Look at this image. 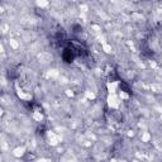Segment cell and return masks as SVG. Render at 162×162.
Masks as SVG:
<instances>
[{
    "mask_svg": "<svg viewBox=\"0 0 162 162\" xmlns=\"http://www.w3.org/2000/svg\"><path fill=\"white\" fill-rule=\"evenodd\" d=\"M36 4L40 9H45V8L49 6V2H48V0H36Z\"/></svg>",
    "mask_w": 162,
    "mask_h": 162,
    "instance_id": "cell-7",
    "label": "cell"
},
{
    "mask_svg": "<svg viewBox=\"0 0 162 162\" xmlns=\"http://www.w3.org/2000/svg\"><path fill=\"white\" fill-rule=\"evenodd\" d=\"M11 153H13V156L17 157V158H22V157H24L25 153H27V148H25L24 146H19V147L14 148Z\"/></svg>",
    "mask_w": 162,
    "mask_h": 162,
    "instance_id": "cell-4",
    "label": "cell"
},
{
    "mask_svg": "<svg viewBox=\"0 0 162 162\" xmlns=\"http://www.w3.org/2000/svg\"><path fill=\"white\" fill-rule=\"evenodd\" d=\"M17 95H18V98H19L20 100H23V101H29V100L32 99L31 92L24 91V90H18V91H17Z\"/></svg>",
    "mask_w": 162,
    "mask_h": 162,
    "instance_id": "cell-5",
    "label": "cell"
},
{
    "mask_svg": "<svg viewBox=\"0 0 162 162\" xmlns=\"http://www.w3.org/2000/svg\"><path fill=\"white\" fill-rule=\"evenodd\" d=\"M80 9H83V11L86 13V11H87V5H84V4H83V5L80 6Z\"/></svg>",
    "mask_w": 162,
    "mask_h": 162,
    "instance_id": "cell-14",
    "label": "cell"
},
{
    "mask_svg": "<svg viewBox=\"0 0 162 162\" xmlns=\"http://www.w3.org/2000/svg\"><path fill=\"white\" fill-rule=\"evenodd\" d=\"M46 137H47V141L49 142L51 146H57L60 142H61V137L58 136V134H56L55 132H47L46 134Z\"/></svg>",
    "mask_w": 162,
    "mask_h": 162,
    "instance_id": "cell-3",
    "label": "cell"
},
{
    "mask_svg": "<svg viewBox=\"0 0 162 162\" xmlns=\"http://www.w3.org/2000/svg\"><path fill=\"white\" fill-rule=\"evenodd\" d=\"M9 45H10L11 48H14V49H17V48L19 47V42H18L17 39H10V40H9Z\"/></svg>",
    "mask_w": 162,
    "mask_h": 162,
    "instance_id": "cell-12",
    "label": "cell"
},
{
    "mask_svg": "<svg viewBox=\"0 0 162 162\" xmlns=\"http://www.w3.org/2000/svg\"><path fill=\"white\" fill-rule=\"evenodd\" d=\"M32 118H33L34 122H37V123H40V122L43 120L45 115H43L42 110H34V112L32 113Z\"/></svg>",
    "mask_w": 162,
    "mask_h": 162,
    "instance_id": "cell-6",
    "label": "cell"
},
{
    "mask_svg": "<svg viewBox=\"0 0 162 162\" xmlns=\"http://www.w3.org/2000/svg\"><path fill=\"white\" fill-rule=\"evenodd\" d=\"M105 87H106L108 94H118L120 84H119V81H117V80H109V81H106Z\"/></svg>",
    "mask_w": 162,
    "mask_h": 162,
    "instance_id": "cell-2",
    "label": "cell"
},
{
    "mask_svg": "<svg viewBox=\"0 0 162 162\" xmlns=\"http://www.w3.org/2000/svg\"><path fill=\"white\" fill-rule=\"evenodd\" d=\"M151 89L155 91V92H162V85H157V84H153L151 86Z\"/></svg>",
    "mask_w": 162,
    "mask_h": 162,
    "instance_id": "cell-13",
    "label": "cell"
},
{
    "mask_svg": "<svg viewBox=\"0 0 162 162\" xmlns=\"http://www.w3.org/2000/svg\"><path fill=\"white\" fill-rule=\"evenodd\" d=\"M66 94H67L69 96H74V92H72L71 90H66Z\"/></svg>",
    "mask_w": 162,
    "mask_h": 162,
    "instance_id": "cell-15",
    "label": "cell"
},
{
    "mask_svg": "<svg viewBox=\"0 0 162 162\" xmlns=\"http://www.w3.org/2000/svg\"><path fill=\"white\" fill-rule=\"evenodd\" d=\"M101 49H103L105 53H108V55L113 52V47H112V45H109V43H103V45H101Z\"/></svg>",
    "mask_w": 162,
    "mask_h": 162,
    "instance_id": "cell-9",
    "label": "cell"
},
{
    "mask_svg": "<svg viewBox=\"0 0 162 162\" xmlns=\"http://www.w3.org/2000/svg\"><path fill=\"white\" fill-rule=\"evenodd\" d=\"M85 96L89 99V100H94V99H95L96 98V95H95V92H94V91H85Z\"/></svg>",
    "mask_w": 162,
    "mask_h": 162,
    "instance_id": "cell-11",
    "label": "cell"
},
{
    "mask_svg": "<svg viewBox=\"0 0 162 162\" xmlns=\"http://www.w3.org/2000/svg\"><path fill=\"white\" fill-rule=\"evenodd\" d=\"M120 101H123L118 94H109L106 98V105L109 106V109H118L120 106Z\"/></svg>",
    "mask_w": 162,
    "mask_h": 162,
    "instance_id": "cell-1",
    "label": "cell"
},
{
    "mask_svg": "<svg viewBox=\"0 0 162 162\" xmlns=\"http://www.w3.org/2000/svg\"><path fill=\"white\" fill-rule=\"evenodd\" d=\"M151 138H152V136H151L150 132H143V133L141 134V141L144 142V143H148V142L151 141Z\"/></svg>",
    "mask_w": 162,
    "mask_h": 162,
    "instance_id": "cell-8",
    "label": "cell"
},
{
    "mask_svg": "<svg viewBox=\"0 0 162 162\" xmlns=\"http://www.w3.org/2000/svg\"><path fill=\"white\" fill-rule=\"evenodd\" d=\"M118 95H119V98L122 100H128L129 99V94L127 91H124V90H119L118 91Z\"/></svg>",
    "mask_w": 162,
    "mask_h": 162,
    "instance_id": "cell-10",
    "label": "cell"
}]
</instances>
